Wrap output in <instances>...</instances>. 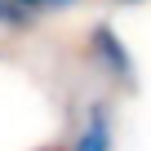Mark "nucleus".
Instances as JSON below:
<instances>
[{
  "label": "nucleus",
  "mask_w": 151,
  "mask_h": 151,
  "mask_svg": "<svg viewBox=\"0 0 151 151\" xmlns=\"http://www.w3.org/2000/svg\"><path fill=\"white\" fill-rule=\"evenodd\" d=\"M116 147V124H111V107L107 102H93L80 120V129H76L71 147L67 151H111Z\"/></svg>",
  "instance_id": "nucleus-1"
},
{
  "label": "nucleus",
  "mask_w": 151,
  "mask_h": 151,
  "mask_svg": "<svg viewBox=\"0 0 151 151\" xmlns=\"http://www.w3.org/2000/svg\"><path fill=\"white\" fill-rule=\"evenodd\" d=\"M89 49H93V58H98V67H102V71L120 76V80H133V53L124 49V40H120L107 22L89 31Z\"/></svg>",
  "instance_id": "nucleus-2"
},
{
  "label": "nucleus",
  "mask_w": 151,
  "mask_h": 151,
  "mask_svg": "<svg viewBox=\"0 0 151 151\" xmlns=\"http://www.w3.org/2000/svg\"><path fill=\"white\" fill-rule=\"evenodd\" d=\"M9 5L27 14V9H67V5H76V0H9Z\"/></svg>",
  "instance_id": "nucleus-3"
},
{
  "label": "nucleus",
  "mask_w": 151,
  "mask_h": 151,
  "mask_svg": "<svg viewBox=\"0 0 151 151\" xmlns=\"http://www.w3.org/2000/svg\"><path fill=\"white\" fill-rule=\"evenodd\" d=\"M22 18H27L22 9H14V5H9V0H0V27H18Z\"/></svg>",
  "instance_id": "nucleus-4"
},
{
  "label": "nucleus",
  "mask_w": 151,
  "mask_h": 151,
  "mask_svg": "<svg viewBox=\"0 0 151 151\" xmlns=\"http://www.w3.org/2000/svg\"><path fill=\"white\" fill-rule=\"evenodd\" d=\"M124 5H133V0H124Z\"/></svg>",
  "instance_id": "nucleus-5"
}]
</instances>
